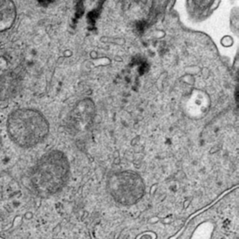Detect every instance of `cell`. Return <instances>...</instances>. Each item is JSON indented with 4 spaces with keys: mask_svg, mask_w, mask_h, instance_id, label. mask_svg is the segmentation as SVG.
Instances as JSON below:
<instances>
[{
    "mask_svg": "<svg viewBox=\"0 0 239 239\" xmlns=\"http://www.w3.org/2000/svg\"><path fill=\"white\" fill-rule=\"evenodd\" d=\"M109 185L111 195L122 204L136 203L144 194L142 178L132 172H122L114 175L110 178Z\"/></svg>",
    "mask_w": 239,
    "mask_h": 239,
    "instance_id": "obj_1",
    "label": "cell"
},
{
    "mask_svg": "<svg viewBox=\"0 0 239 239\" xmlns=\"http://www.w3.org/2000/svg\"><path fill=\"white\" fill-rule=\"evenodd\" d=\"M67 169L68 167L66 160L63 159L60 155H55L48 160L42 167L43 175H41L45 189L49 192L59 189L66 178Z\"/></svg>",
    "mask_w": 239,
    "mask_h": 239,
    "instance_id": "obj_2",
    "label": "cell"
},
{
    "mask_svg": "<svg viewBox=\"0 0 239 239\" xmlns=\"http://www.w3.org/2000/svg\"><path fill=\"white\" fill-rule=\"evenodd\" d=\"M221 0H186L185 8L189 20L196 24L207 21L219 8Z\"/></svg>",
    "mask_w": 239,
    "mask_h": 239,
    "instance_id": "obj_3",
    "label": "cell"
},
{
    "mask_svg": "<svg viewBox=\"0 0 239 239\" xmlns=\"http://www.w3.org/2000/svg\"><path fill=\"white\" fill-rule=\"evenodd\" d=\"M176 2L177 0H144L147 17L152 22L163 19L175 9Z\"/></svg>",
    "mask_w": 239,
    "mask_h": 239,
    "instance_id": "obj_4",
    "label": "cell"
},
{
    "mask_svg": "<svg viewBox=\"0 0 239 239\" xmlns=\"http://www.w3.org/2000/svg\"><path fill=\"white\" fill-rule=\"evenodd\" d=\"M16 6L12 0H0V32L8 30L16 20Z\"/></svg>",
    "mask_w": 239,
    "mask_h": 239,
    "instance_id": "obj_5",
    "label": "cell"
},
{
    "mask_svg": "<svg viewBox=\"0 0 239 239\" xmlns=\"http://www.w3.org/2000/svg\"><path fill=\"white\" fill-rule=\"evenodd\" d=\"M229 28L236 37L239 36V8L233 7L229 16Z\"/></svg>",
    "mask_w": 239,
    "mask_h": 239,
    "instance_id": "obj_6",
    "label": "cell"
},
{
    "mask_svg": "<svg viewBox=\"0 0 239 239\" xmlns=\"http://www.w3.org/2000/svg\"><path fill=\"white\" fill-rule=\"evenodd\" d=\"M220 44H221L222 46L228 48V47H231V46L234 44V40H233V38L230 37V36H225V37H223V38L220 40Z\"/></svg>",
    "mask_w": 239,
    "mask_h": 239,
    "instance_id": "obj_7",
    "label": "cell"
}]
</instances>
